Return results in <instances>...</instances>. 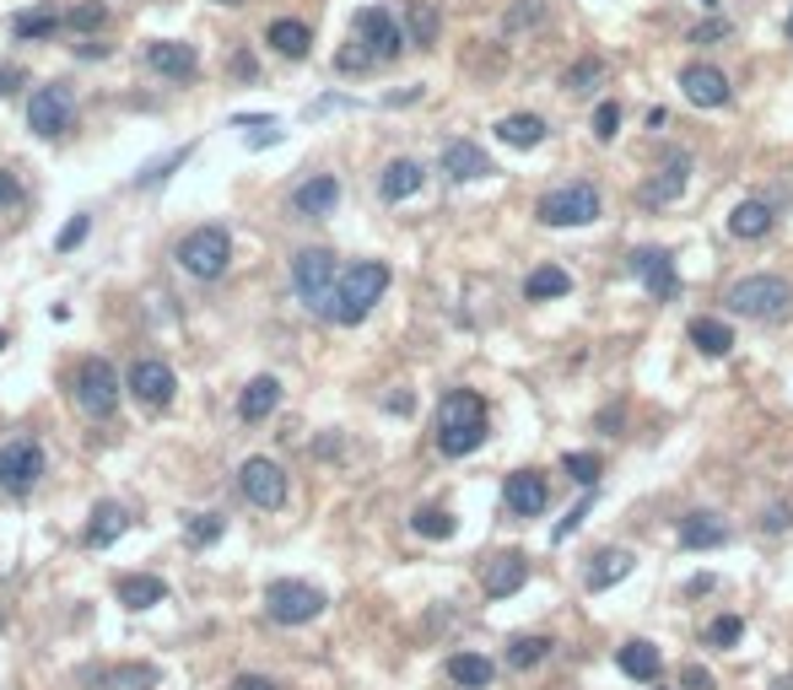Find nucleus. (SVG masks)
<instances>
[{"label": "nucleus", "mask_w": 793, "mask_h": 690, "mask_svg": "<svg viewBox=\"0 0 793 690\" xmlns=\"http://www.w3.org/2000/svg\"><path fill=\"white\" fill-rule=\"evenodd\" d=\"M486 442V400L475 389H448L438 405V453L464 459Z\"/></svg>", "instance_id": "1"}, {"label": "nucleus", "mask_w": 793, "mask_h": 690, "mask_svg": "<svg viewBox=\"0 0 793 690\" xmlns=\"http://www.w3.org/2000/svg\"><path fill=\"white\" fill-rule=\"evenodd\" d=\"M383 292H389V264H383V259H362V264H352V270H341L324 319H335V324H362Z\"/></svg>", "instance_id": "2"}, {"label": "nucleus", "mask_w": 793, "mask_h": 690, "mask_svg": "<svg viewBox=\"0 0 793 690\" xmlns=\"http://www.w3.org/2000/svg\"><path fill=\"white\" fill-rule=\"evenodd\" d=\"M600 189L594 183H556V189H545L540 194V205H534V216L545 222V227H589V222H600Z\"/></svg>", "instance_id": "3"}, {"label": "nucleus", "mask_w": 793, "mask_h": 690, "mask_svg": "<svg viewBox=\"0 0 793 690\" xmlns=\"http://www.w3.org/2000/svg\"><path fill=\"white\" fill-rule=\"evenodd\" d=\"M723 302H729L734 313H745V319H783L793 308V286L783 275H745V281L729 286Z\"/></svg>", "instance_id": "4"}, {"label": "nucleus", "mask_w": 793, "mask_h": 690, "mask_svg": "<svg viewBox=\"0 0 793 690\" xmlns=\"http://www.w3.org/2000/svg\"><path fill=\"white\" fill-rule=\"evenodd\" d=\"M324 588H313V583H297V578H281V583H270L264 588V615L275 620V626H308V620H319L324 615Z\"/></svg>", "instance_id": "5"}, {"label": "nucleus", "mask_w": 793, "mask_h": 690, "mask_svg": "<svg viewBox=\"0 0 793 690\" xmlns=\"http://www.w3.org/2000/svg\"><path fill=\"white\" fill-rule=\"evenodd\" d=\"M71 394H76V405L87 411L92 421H108V416L119 411V372H114V361H103V356H87V361L76 367V383H71Z\"/></svg>", "instance_id": "6"}, {"label": "nucleus", "mask_w": 793, "mask_h": 690, "mask_svg": "<svg viewBox=\"0 0 793 690\" xmlns=\"http://www.w3.org/2000/svg\"><path fill=\"white\" fill-rule=\"evenodd\" d=\"M178 264H184L189 275H200V281L227 275V264H233V238H227V227H194V233L178 243Z\"/></svg>", "instance_id": "7"}, {"label": "nucleus", "mask_w": 793, "mask_h": 690, "mask_svg": "<svg viewBox=\"0 0 793 690\" xmlns=\"http://www.w3.org/2000/svg\"><path fill=\"white\" fill-rule=\"evenodd\" d=\"M335 281H341V270H335V254H330V249H303V254L292 259V286H297V297H303L308 308L330 313Z\"/></svg>", "instance_id": "8"}, {"label": "nucleus", "mask_w": 793, "mask_h": 690, "mask_svg": "<svg viewBox=\"0 0 793 690\" xmlns=\"http://www.w3.org/2000/svg\"><path fill=\"white\" fill-rule=\"evenodd\" d=\"M71 119H76V92L66 82H49V86L33 92V103H27V130H33V135L60 141V135L71 130Z\"/></svg>", "instance_id": "9"}, {"label": "nucleus", "mask_w": 793, "mask_h": 690, "mask_svg": "<svg viewBox=\"0 0 793 690\" xmlns=\"http://www.w3.org/2000/svg\"><path fill=\"white\" fill-rule=\"evenodd\" d=\"M38 475H44V448H38L33 437L0 442V491L22 497V491H33V486H38Z\"/></svg>", "instance_id": "10"}, {"label": "nucleus", "mask_w": 793, "mask_h": 690, "mask_svg": "<svg viewBox=\"0 0 793 690\" xmlns=\"http://www.w3.org/2000/svg\"><path fill=\"white\" fill-rule=\"evenodd\" d=\"M352 33H356V44L372 55V66H378V60H394V55L405 49V33H400V22H394L383 5H362L356 22H352Z\"/></svg>", "instance_id": "11"}, {"label": "nucleus", "mask_w": 793, "mask_h": 690, "mask_svg": "<svg viewBox=\"0 0 793 690\" xmlns=\"http://www.w3.org/2000/svg\"><path fill=\"white\" fill-rule=\"evenodd\" d=\"M238 491L264 508V513H275L281 502H286V469L275 464V459H244L238 464Z\"/></svg>", "instance_id": "12"}, {"label": "nucleus", "mask_w": 793, "mask_h": 690, "mask_svg": "<svg viewBox=\"0 0 793 690\" xmlns=\"http://www.w3.org/2000/svg\"><path fill=\"white\" fill-rule=\"evenodd\" d=\"M125 389L141 400V405H152V411H168L178 394V378L168 361H157V356H141L135 367H130V378H125Z\"/></svg>", "instance_id": "13"}, {"label": "nucleus", "mask_w": 793, "mask_h": 690, "mask_svg": "<svg viewBox=\"0 0 793 690\" xmlns=\"http://www.w3.org/2000/svg\"><path fill=\"white\" fill-rule=\"evenodd\" d=\"M626 270L659 297V302H675L680 297V270H675V254L670 249H637L626 259Z\"/></svg>", "instance_id": "14"}, {"label": "nucleus", "mask_w": 793, "mask_h": 690, "mask_svg": "<svg viewBox=\"0 0 793 690\" xmlns=\"http://www.w3.org/2000/svg\"><path fill=\"white\" fill-rule=\"evenodd\" d=\"M335 205H341V178H335V172L303 178V183L292 189V211H297V216H308V222H319V216H335Z\"/></svg>", "instance_id": "15"}, {"label": "nucleus", "mask_w": 793, "mask_h": 690, "mask_svg": "<svg viewBox=\"0 0 793 690\" xmlns=\"http://www.w3.org/2000/svg\"><path fill=\"white\" fill-rule=\"evenodd\" d=\"M524 583H529V556H519V550H502V556H492V561H486V572H481V588H486V599H513Z\"/></svg>", "instance_id": "16"}, {"label": "nucleus", "mask_w": 793, "mask_h": 690, "mask_svg": "<svg viewBox=\"0 0 793 690\" xmlns=\"http://www.w3.org/2000/svg\"><path fill=\"white\" fill-rule=\"evenodd\" d=\"M502 502H508V513L513 518H540L545 513V502H551V486H545L540 469H519V475H508Z\"/></svg>", "instance_id": "17"}, {"label": "nucleus", "mask_w": 793, "mask_h": 690, "mask_svg": "<svg viewBox=\"0 0 793 690\" xmlns=\"http://www.w3.org/2000/svg\"><path fill=\"white\" fill-rule=\"evenodd\" d=\"M680 92H686V103H697V108H723V103L734 97V86H729V76H723L718 66H686V71H680Z\"/></svg>", "instance_id": "18"}, {"label": "nucleus", "mask_w": 793, "mask_h": 690, "mask_svg": "<svg viewBox=\"0 0 793 690\" xmlns=\"http://www.w3.org/2000/svg\"><path fill=\"white\" fill-rule=\"evenodd\" d=\"M146 66H152L157 76H168V82H194V76H200V55H194L189 44H174V38L146 44Z\"/></svg>", "instance_id": "19"}, {"label": "nucleus", "mask_w": 793, "mask_h": 690, "mask_svg": "<svg viewBox=\"0 0 793 690\" xmlns=\"http://www.w3.org/2000/svg\"><path fill=\"white\" fill-rule=\"evenodd\" d=\"M686 183H691V157H686V152H675L653 183H642V189H637V200H642V205H670V200H680V194H686Z\"/></svg>", "instance_id": "20"}, {"label": "nucleus", "mask_w": 793, "mask_h": 690, "mask_svg": "<svg viewBox=\"0 0 793 690\" xmlns=\"http://www.w3.org/2000/svg\"><path fill=\"white\" fill-rule=\"evenodd\" d=\"M442 172H448L453 183H475V178L492 172V163H486V152H481L475 141H448V146H442Z\"/></svg>", "instance_id": "21"}, {"label": "nucleus", "mask_w": 793, "mask_h": 690, "mask_svg": "<svg viewBox=\"0 0 793 690\" xmlns=\"http://www.w3.org/2000/svg\"><path fill=\"white\" fill-rule=\"evenodd\" d=\"M114 599L125 604V609H152V604L168 599V583L152 578V572H125V578L114 583Z\"/></svg>", "instance_id": "22"}, {"label": "nucleus", "mask_w": 793, "mask_h": 690, "mask_svg": "<svg viewBox=\"0 0 793 690\" xmlns=\"http://www.w3.org/2000/svg\"><path fill=\"white\" fill-rule=\"evenodd\" d=\"M680 545L686 550H718V545H729V523L718 513H686L680 518Z\"/></svg>", "instance_id": "23"}, {"label": "nucleus", "mask_w": 793, "mask_h": 690, "mask_svg": "<svg viewBox=\"0 0 793 690\" xmlns=\"http://www.w3.org/2000/svg\"><path fill=\"white\" fill-rule=\"evenodd\" d=\"M659 647L653 642H642V637H631V642H620L616 647V669L626 680H659Z\"/></svg>", "instance_id": "24"}, {"label": "nucleus", "mask_w": 793, "mask_h": 690, "mask_svg": "<svg viewBox=\"0 0 793 690\" xmlns=\"http://www.w3.org/2000/svg\"><path fill=\"white\" fill-rule=\"evenodd\" d=\"M264 38H270V49L286 55V60H308V49H313L308 22H292V16H275V22L264 27Z\"/></svg>", "instance_id": "25"}, {"label": "nucleus", "mask_w": 793, "mask_h": 690, "mask_svg": "<svg viewBox=\"0 0 793 690\" xmlns=\"http://www.w3.org/2000/svg\"><path fill=\"white\" fill-rule=\"evenodd\" d=\"M422 163H411V157H394L389 168H383V178H378V194L389 200V205H400V200H411L416 189H422Z\"/></svg>", "instance_id": "26"}, {"label": "nucleus", "mask_w": 793, "mask_h": 690, "mask_svg": "<svg viewBox=\"0 0 793 690\" xmlns=\"http://www.w3.org/2000/svg\"><path fill=\"white\" fill-rule=\"evenodd\" d=\"M772 222H778V216H772V205H767V200H739V205L729 211V233H734V238H750V243H756V238H767V233H772Z\"/></svg>", "instance_id": "27"}, {"label": "nucleus", "mask_w": 793, "mask_h": 690, "mask_svg": "<svg viewBox=\"0 0 793 690\" xmlns=\"http://www.w3.org/2000/svg\"><path fill=\"white\" fill-rule=\"evenodd\" d=\"M125 528H130V513H125L119 502H97V508H92V523H87V545L92 550H108Z\"/></svg>", "instance_id": "28"}, {"label": "nucleus", "mask_w": 793, "mask_h": 690, "mask_svg": "<svg viewBox=\"0 0 793 690\" xmlns=\"http://www.w3.org/2000/svg\"><path fill=\"white\" fill-rule=\"evenodd\" d=\"M275 405H281V383H275L270 372H264V378H249V389L238 394V416H244V421H264Z\"/></svg>", "instance_id": "29"}, {"label": "nucleus", "mask_w": 793, "mask_h": 690, "mask_svg": "<svg viewBox=\"0 0 793 690\" xmlns=\"http://www.w3.org/2000/svg\"><path fill=\"white\" fill-rule=\"evenodd\" d=\"M492 675H497V664L481 658V653H453V658H448V680L464 686V690H486Z\"/></svg>", "instance_id": "30"}, {"label": "nucleus", "mask_w": 793, "mask_h": 690, "mask_svg": "<svg viewBox=\"0 0 793 690\" xmlns=\"http://www.w3.org/2000/svg\"><path fill=\"white\" fill-rule=\"evenodd\" d=\"M631 567H637V556H631V550H600L583 583H589L594 594H605V588H611V583H620V578H626Z\"/></svg>", "instance_id": "31"}, {"label": "nucleus", "mask_w": 793, "mask_h": 690, "mask_svg": "<svg viewBox=\"0 0 793 690\" xmlns=\"http://www.w3.org/2000/svg\"><path fill=\"white\" fill-rule=\"evenodd\" d=\"M405 27H411V44H416V49H433L438 33H442L438 5H433V0H411V5H405Z\"/></svg>", "instance_id": "32"}, {"label": "nucleus", "mask_w": 793, "mask_h": 690, "mask_svg": "<svg viewBox=\"0 0 793 690\" xmlns=\"http://www.w3.org/2000/svg\"><path fill=\"white\" fill-rule=\"evenodd\" d=\"M567 292H572V275H567L561 264H540V270H529V281H524L529 302H551V297H567Z\"/></svg>", "instance_id": "33"}, {"label": "nucleus", "mask_w": 793, "mask_h": 690, "mask_svg": "<svg viewBox=\"0 0 793 690\" xmlns=\"http://www.w3.org/2000/svg\"><path fill=\"white\" fill-rule=\"evenodd\" d=\"M497 141H502V146H519V152H524V146H540V141H545V119H540V114H508V119L497 124Z\"/></svg>", "instance_id": "34"}, {"label": "nucleus", "mask_w": 793, "mask_h": 690, "mask_svg": "<svg viewBox=\"0 0 793 690\" xmlns=\"http://www.w3.org/2000/svg\"><path fill=\"white\" fill-rule=\"evenodd\" d=\"M691 345L702 356H729L734 350V330L723 319H691Z\"/></svg>", "instance_id": "35"}, {"label": "nucleus", "mask_w": 793, "mask_h": 690, "mask_svg": "<svg viewBox=\"0 0 793 690\" xmlns=\"http://www.w3.org/2000/svg\"><path fill=\"white\" fill-rule=\"evenodd\" d=\"M411 528H416L422 539H453L459 518L448 513V508H416V513H411Z\"/></svg>", "instance_id": "36"}, {"label": "nucleus", "mask_w": 793, "mask_h": 690, "mask_svg": "<svg viewBox=\"0 0 793 690\" xmlns=\"http://www.w3.org/2000/svg\"><path fill=\"white\" fill-rule=\"evenodd\" d=\"M561 469H567L583 491H594V486H600V475H605V459H600V453H567V459H561Z\"/></svg>", "instance_id": "37"}, {"label": "nucleus", "mask_w": 793, "mask_h": 690, "mask_svg": "<svg viewBox=\"0 0 793 690\" xmlns=\"http://www.w3.org/2000/svg\"><path fill=\"white\" fill-rule=\"evenodd\" d=\"M11 33H16V38H55V33H60V16H55V11H22V16L11 22Z\"/></svg>", "instance_id": "38"}, {"label": "nucleus", "mask_w": 793, "mask_h": 690, "mask_svg": "<svg viewBox=\"0 0 793 690\" xmlns=\"http://www.w3.org/2000/svg\"><path fill=\"white\" fill-rule=\"evenodd\" d=\"M551 647H556L551 637H513V647H508V664H513V669H534V664H540Z\"/></svg>", "instance_id": "39"}, {"label": "nucleus", "mask_w": 793, "mask_h": 690, "mask_svg": "<svg viewBox=\"0 0 793 690\" xmlns=\"http://www.w3.org/2000/svg\"><path fill=\"white\" fill-rule=\"evenodd\" d=\"M152 669H87L82 686H152Z\"/></svg>", "instance_id": "40"}, {"label": "nucleus", "mask_w": 793, "mask_h": 690, "mask_svg": "<svg viewBox=\"0 0 793 690\" xmlns=\"http://www.w3.org/2000/svg\"><path fill=\"white\" fill-rule=\"evenodd\" d=\"M222 528H227V523H222L216 513H189V518H184L189 545H216V539H222Z\"/></svg>", "instance_id": "41"}, {"label": "nucleus", "mask_w": 793, "mask_h": 690, "mask_svg": "<svg viewBox=\"0 0 793 690\" xmlns=\"http://www.w3.org/2000/svg\"><path fill=\"white\" fill-rule=\"evenodd\" d=\"M745 637V620L739 615H718L712 626H707V647H734Z\"/></svg>", "instance_id": "42"}, {"label": "nucleus", "mask_w": 793, "mask_h": 690, "mask_svg": "<svg viewBox=\"0 0 793 690\" xmlns=\"http://www.w3.org/2000/svg\"><path fill=\"white\" fill-rule=\"evenodd\" d=\"M178 163H189V146H178V152H168L163 163H146V168L135 172V189H152V183H157V178H168V172H174Z\"/></svg>", "instance_id": "43"}, {"label": "nucleus", "mask_w": 793, "mask_h": 690, "mask_svg": "<svg viewBox=\"0 0 793 690\" xmlns=\"http://www.w3.org/2000/svg\"><path fill=\"white\" fill-rule=\"evenodd\" d=\"M87 233H92V216H71V222L60 227L55 249H60V254H71V249H82V243H87Z\"/></svg>", "instance_id": "44"}, {"label": "nucleus", "mask_w": 793, "mask_h": 690, "mask_svg": "<svg viewBox=\"0 0 793 690\" xmlns=\"http://www.w3.org/2000/svg\"><path fill=\"white\" fill-rule=\"evenodd\" d=\"M600 76H605V60H583V66H572V71H567V86H572V92H594V82H600Z\"/></svg>", "instance_id": "45"}, {"label": "nucleus", "mask_w": 793, "mask_h": 690, "mask_svg": "<svg viewBox=\"0 0 793 690\" xmlns=\"http://www.w3.org/2000/svg\"><path fill=\"white\" fill-rule=\"evenodd\" d=\"M620 130V103H600L594 108V141H616Z\"/></svg>", "instance_id": "46"}, {"label": "nucleus", "mask_w": 793, "mask_h": 690, "mask_svg": "<svg viewBox=\"0 0 793 690\" xmlns=\"http://www.w3.org/2000/svg\"><path fill=\"white\" fill-rule=\"evenodd\" d=\"M103 22H108V5H103V0H87V5H76V11H71V27H82V33L103 27Z\"/></svg>", "instance_id": "47"}, {"label": "nucleus", "mask_w": 793, "mask_h": 690, "mask_svg": "<svg viewBox=\"0 0 793 690\" xmlns=\"http://www.w3.org/2000/svg\"><path fill=\"white\" fill-rule=\"evenodd\" d=\"M589 508H594V491H589V497H583V502H578L572 513H567V518H561V523H556V528H551V539L561 545V539H567V534H572V528H578V523L589 518Z\"/></svg>", "instance_id": "48"}, {"label": "nucleus", "mask_w": 793, "mask_h": 690, "mask_svg": "<svg viewBox=\"0 0 793 690\" xmlns=\"http://www.w3.org/2000/svg\"><path fill=\"white\" fill-rule=\"evenodd\" d=\"M335 66H341V71H367V66H372V55H367V49L352 38V49H341V60H335Z\"/></svg>", "instance_id": "49"}, {"label": "nucleus", "mask_w": 793, "mask_h": 690, "mask_svg": "<svg viewBox=\"0 0 793 690\" xmlns=\"http://www.w3.org/2000/svg\"><path fill=\"white\" fill-rule=\"evenodd\" d=\"M11 205H22V183L11 172H0V211H11Z\"/></svg>", "instance_id": "50"}, {"label": "nucleus", "mask_w": 793, "mask_h": 690, "mask_svg": "<svg viewBox=\"0 0 793 690\" xmlns=\"http://www.w3.org/2000/svg\"><path fill=\"white\" fill-rule=\"evenodd\" d=\"M680 680H686V690H712V675H707L702 664H686V675H680Z\"/></svg>", "instance_id": "51"}, {"label": "nucleus", "mask_w": 793, "mask_h": 690, "mask_svg": "<svg viewBox=\"0 0 793 690\" xmlns=\"http://www.w3.org/2000/svg\"><path fill=\"white\" fill-rule=\"evenodd\" d=\"M233 690H281L275 680H264V675H238L233 680Z\"/></svg>", "instance_id": "52"}, {"label": "nucleus", "mask_w": 793, "mask_h": 690, "mask_svg": "<svg viewBox=\"0 0 793 690\" xmlns=\"http://www.w3.org/2000/svg\"><path fill=\"white\" fill-rule=\"evenodd\" d=\"M16 86H22V71L16 66H0V97H11Z\"/></svg>", "instance_id": "53"}, {"label": "nucleus", "mask_w": 793, "mask_h": 690, "mask_svg": "<svg viewBox=\"0 0 793 690\" xmlns=\"http://www.w3.org/2000/svg\"><path fill=\"white\" fill-rule=\"evenodd\" d=\"M233 71H238V76H249V82H255V76H260V66H255V60H249V55H238V60H233Z\"/></svg>", "instance_id": "54"}, {"label": "nucleus", "mask_w": 793, "mask_h": 690, "mask_svg": "<svg viewBox=\"0 0 793 690\" xmlns=\"http://www.w3.org/2000/svg\"><path fill=\"white\" fill-rule=\"evenodd\" d=\"M783 523H793V518L783 513V508H772V513H767V534H778V528H783Z\"/></svg>", "instance_id": "55"}, {"label": "nucleus", "mask_w": 793, "mask_h": 690, "mask_svg": "<svg viewBox=\"0 0 793 690\" xmlns=\"http://www.w3.org/2000/svg\"><path fill=\"white\" fill-rule=\"evenodd\" d=\"M216 5H244V0H216Z\"/></svg>", "instance_id": "56"}, {"label": "nucleus", "mask_w": 793, "mask_h": 690, "mask_svg": "<svg viewBox=\"0 0 793 690\" xmlns=\"http://www.w3.org/2000/svg\"><path fill=\"white\" fill-rule=\"evenodd\" d=\"M789 44H793V11H789Z\"/></svg>", "instance_id": "57"}, {"label": "nucleus", "mask_w": 793, "mask_h": 690, "mask_svg": "<svg viewBox=\"0 0 793 690\" xmlns=\"http://www.w3.org/2000/svg\"><path fill=\"white\" fill-rule=\"evenodd\" d=\"M702 5H718V0H702Z\"/></svg>", "instance_id": "58"}]
</instances>
